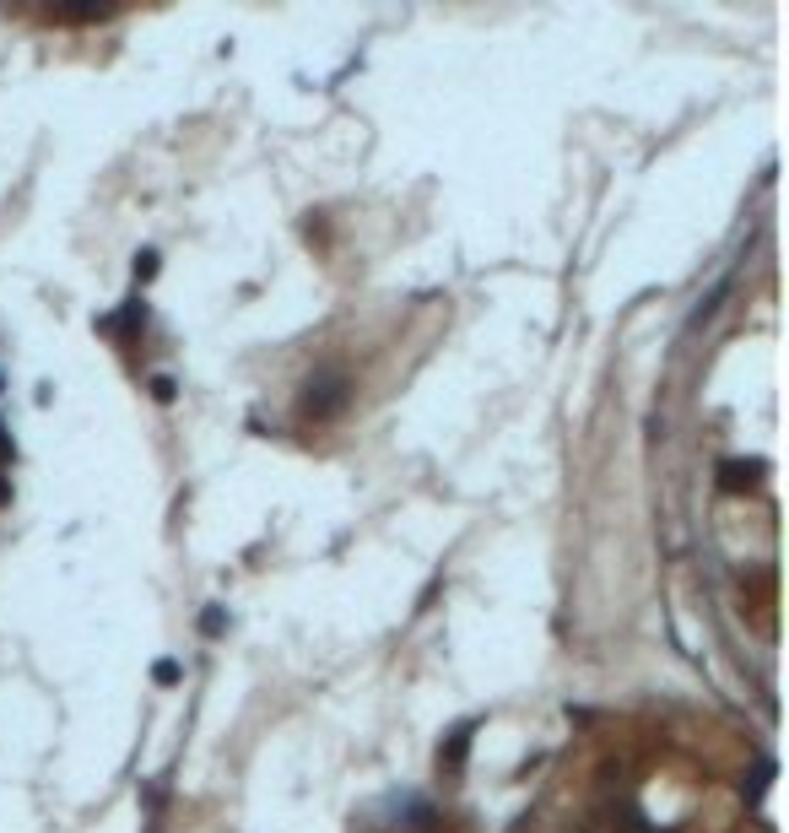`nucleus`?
<instances>
[{"label": "nucleus", "mask_w": 789, "mask_h": 833, "mask_svg": "<svg viewBox=\"0 0 789 833\" xmlns=\"http://www.w3.org/2000/svg\"><path fill=\"white\" fill-rule=\"evenodd\" d=\"M346 401H352L346 374H319L303 385V417H314V422H330L336 412H346Z\"/></svg>", "instance_id": "f257e3e1"}, {"label": "nucleus", "mask_w": 789, "mask_h": 833, "mask_svg": "<svg viewBox=\"0 0 789 833\" xmlns=\"http://www.w3.org/2000/svg\"><path fill=\"white\" fill-rule=\"evenodd\" d=\"M471 731H476V725L465 720V725H454L444 742H438V769H444V774H460V769H465V752H471Z\"/></svg>", "instance_id": "f03ea898"}, {"label": "nucleus", "mask_w": 789, "mask_h": 833, "mask_svg": "<svg viewBox=\"0 0 789 833\" xmlns=\"http://www.w3.org/2000/svg\"><path fill=\"white\" fill-rule=\"evenodd\" d=\"M730 287H735V282H730V276H725V282H719V287H714V293H708V298L698 303V309H692V314H687V330H703L708 320H714V314H719V309H725Z\"/></svg>", "instance_id": "7ed1b4c3"}, {"label": "nucleus", "mask_w": 789, "mask_h": 833, "mask_svg": "<svg viewBox=\"0 0 789 833\" xmlns=\"http://www.w3.org/2000/svg\"><path fill=\"white\" fill-rule=\"evenodd\" d=\"M757 460H725V466H719V476H725V487L730 493H741V487H752L757 482Z\"/></svg>", "instance_id": "20e7f679"}, {"label": "nucleus", "mask_w": 789, "mask_h": 833, "mask_svg": "<svg viewBox=\"0 0 789 833\" xmlns=\"http://www.w3.org/2000/svg\"><path fill=\"white\" fill-rule=\"evenodd\" d=\"M395 812H406V817H411L406 828H433V823H438V817H433V806H427L422 796H400V801H395Z\"/></svg>", "instance_id": "39448f33"}, {"label": "nucleus", "mask_w": 789, "mask_h": 833, "mask_svg": "<svg viewBox=\"0 0 789 833\" xmlns=\"http://www.w3.org/2000/svg\"><path fill=\"white\" fill-rule=\"evenodd\" d=\"M222 628H227V612H222V606H206V612H200V633H206V639H217Z\"/></svg>", "instance_id": "423d86ee"}, {"label": "nucleus", "mask_w": 789, "mask_h": 833, "mask_svg": "<svg viewBox=\"0 0 789 833\" xmlns=\"http://www.w3.org/2000/svg\"><path fill=\"white\" fill-rule=\"evenodd\" d=\"M179 677H184V666H179V660H157V666H152V682H163V687H173Z\"/></svg>", "instance_id": "0eeeda50"}, {"label": "nucleus", "mask_w": 789, "mask_h": 833, "mask_svg": "<svg viewBox=\"0 0 789 833\" xmlns=\"http://www.w3.org/2000/svg\"><path fill=\"white\" fill-rule=\"evenodd\" d=\"M157 276V249H141L136 255V282H152Z\"/></svg>", "instance_id": "6e6552de"}, {"label": "nucleus", "mask_w": 789, "mask_h": 833, "mask_svg": "<svg viewBox=\"0 0 789 833\" xmlns=\"http://www.w3.org/2000/svg\"><path fill=\"white\" fill-rule=\"evenodd\" d=\"M11 460H17V444H11V428L0 422V466H11Z\"/></svg>", "instance_id": "1a4fd4ad"}, {"label": "nucleus", "mask_w": 789, "mask_h": 833, "mask_svg": "<svg viewBox=\"0 0 789 833\" xmlns=\"http://www.w3.org/2000/svg\"><path fill=\"white\" fill-rule=\"evenodd\" d=\"M152 395H157V401H173V395H179V385H173L168 374H157V379H152Z\"/></svg>", "instance_id": "9d476101"}, {"label": "nucleus", "mask_w": 789, "mask_h": 833, "mask_svg": "<svg viewBox=\"0 0 789 833\" xmlns=\"http://www.w3.org/2000/svg\"><path fill=\"white\" fill-rule=\"evenodd\" d=\"M6 504H11V482L0 476V509H6Z\"/></svg>", "instance_id": "9b49d317"}]
</instances>
